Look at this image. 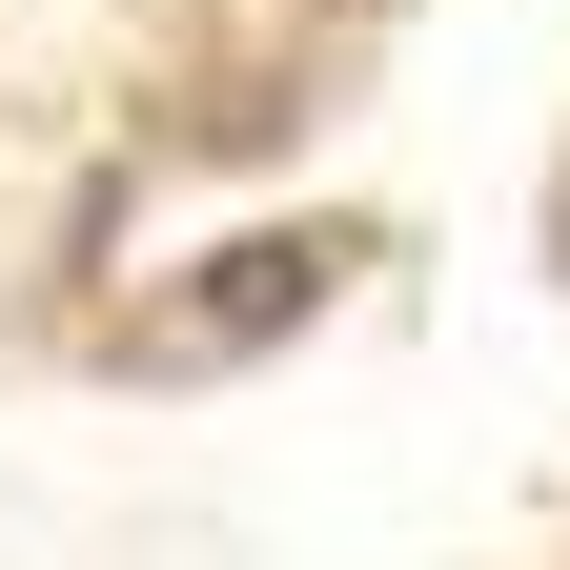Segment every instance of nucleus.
Listing matches in <instances>:
<instances>
[{
  "label": "nucleus",
  "instance_id": "1",
  "mask_svg": "<svg viewBox=\"0 0 570 570\" xmlns=\"http://www.w3.org/2000/svg\"><path fill=\"white\" fill-rule=\"evenodd\" d=\"M326 265H346V245H245V285H204L184 326H204V346H265L285 306H326Z\"/></svg>",
  "mask_w": 570,
  "mask_h": 570
}]
</instances>
